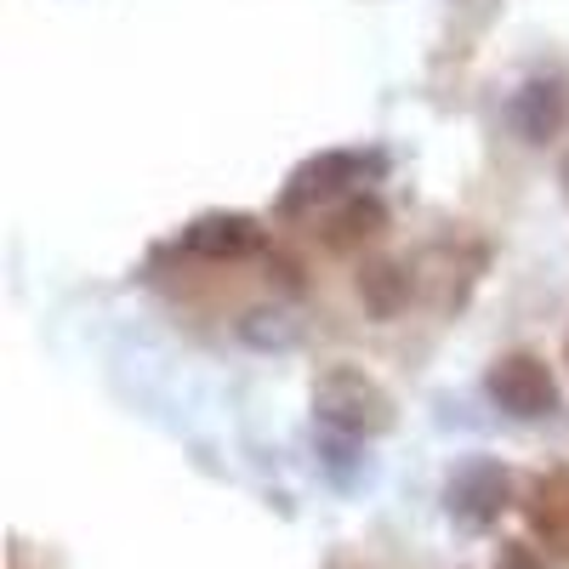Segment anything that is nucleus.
I'll use <instances>...</instances> for the list:
<instances>
[{
  "label": "nucleus",
  "instance_id": "f257e3e1",
  "mask_svg": "<svg viewBox=\"0 0 569 569\" xmlns=\"http://www.w3.org/2000/svg\"><path fill=\"white\" fill-rule=\"evenodd\" d=\"M501 496H507V472H496V467H467L461 479L450 485V512L461 518V525H472V530H485L490 518L501 512Z\"/></svg>",
  "mask_w": 569,
  "mask_h": 569
},
{
  "label": "nucleus",
  "instance_id": "20e7f679",
  "mask_svg": "<svg viewBox=\"0 0 569 569\" xmlns=\"http://www.w3.org/2000/svg\"><path fill=\"white\" fill-rule=\"evenodd\" d=\"M496 569H547V563H541L525 541H507V547L496 552Z\"/></svg>",
  "mask_w": 569,
  "mask_h": 569
},
{
  "label": "nucleus",
  "instance_id": "f03ea898",
  "mask_svg": "<svg viewBox=\"0 0 569 569\" xmlns=\"http://www.w3.org/2000/svg\"><path fill=\"white\" fill-rule=\"evenodd\" d=\"M490 388H496V399H501L507 410H518V416H541V410L552 405V382H547V370H541L536 359H507V365L490 376Z\"/></svg>",
  "mask_w": 569,
  "mask_h": 569
},
{
  "label": "nucleus",
  "instance_id": "7ed1b4c3",
  "mask_svg": "<svg viewBox=\"0 0 569 569\" xmlns=\"http://www.w3.org/2000/svg\"><path fill=\"white\" fill-rule=\"evenodd\" d=\"M530 518H536V530L558 547V552H569V479H552V485H541L536 490V507H530Z\"/></svg>",
  "mask_w": 569,
  "mask_h": 569
}]
</instances>
